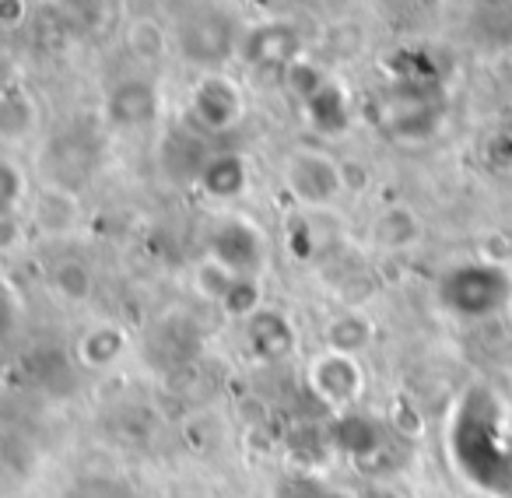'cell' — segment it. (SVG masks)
<instances>
[{
  "label": "cell",
  "instance_id": "obj_7",
  "mask_svg": "<svg viewBox=\"0 0 512 498\" xmlns=\"http://www.w3.org/2000/svg\"><path fill=\"white\" fill-rule=\"evenodd\" d=\"M242 337H246V351L256 358V362L264 365H274V362H285V358H292L295 344H299V337H295V327L292 320H288L281 309H256L249 320H242Z\"/></svg>",
  "mask_w": 512,
  "mask_h": 498
},
{
  "label": "cell",
  "instance_id": "obj_16",
  "mask_svg": "<svg viewBox=\"0 0 512 498\" xmlns=\"http://www.w3.org/2000/svg\"><path fill=\"white\" fill-rule=\"evenodd\" d=\"M36 120H39V109L32 102L29 92L22 88H8L4 99H0V134L8 144H18L36 130Z\"/></svg>",
  "mask_w": 512,
  "mask_h": 498
},
{
  "label": "cell",
  "instance_id": "obj_22",
  "mask_svg": "<svg viewBox=\"0 0 512 498\" xmlns=\"http://www.w3.org/2000/svg\"><path fill=\"white\" fill-rule=\"evenodd\" d=\"M29 22V0H0V29L18 32Z\"/></svg>",
  "mask_w": 512,
  "mask_h": 498
},
{
  "label": "cell",
  "instance_id": "obj_24",
  "mask_svg": "<svg viewBox=\"0 0 512 498\" xmlns=\"http://www.w3.org/2000/svg\"><path fill=\"white\" fill-rule=\"evenodd\" d=\"M505 320H509V327H512V299H509V309H505Z\"/></svg>",
  "mask_w": 512,
  "mask_h": 498
},
{
  "label": "cell",
  "instance_id": "obj_10",
  "mask_svg": "<svg viewBox=\"0 0 512 498\" xmlns=\"http://www.w3.org/2000/svg\"><path fill=\"white\" fill-rule=\"evenodd\" d=\"M372 239L386 253H407V249H414L425 239V221H421V214L411 204H390L376 214Z\"/></svg>",
  "mask_w": 512,
  "mask_h": 498
},
{
  "label": "cell",
  "instance_id": "obj_17",
  "mask_svg": "<svg viewBox=\"0 0 512 498\" xmlns=\"http://www.w3.org/2000/svg\"><path fill=\"white\" fill-rule=\"evenodd\" d=\"M323 344L330 351H344V355H362L372 344V323L362 313H341L327 323L323 330Z\"/></svg>",
  "mask_w": 512,
  "mask_h": 498
},
{
  "label": "cell",
  "instance_id": "obj_3",
  "mask_svg": "<svg viewBox=\"0 0 512 498\" xmlns=\"http://www.w3.org/2000/svg\"><path fill=\"white\" fill-rule=\"evenodd\" d=\"M281 186L306 211H327L348 190V169L323 148H295L281 162Z\"/></svg>",
  "mask_w": 512,
  "mask_h": 498
},
{
  "label": "cell",
  "instance_id": "obj_4",
  "mask_svg": "<svg viewBox=\"0 0 512 498\" xmlns=\"http://www.w3.org/2000/svg\"><path fill=\"white\" fill-rule=\"evenodd\" d=\"M306 386L323 407L330 411H351L365 393V369L358 355L323 348L313 362L306 365Z\"/></svg>",
  "mask_w": 512,
  "mask_h": 498
},
{
  "label": "cell",
  "instance_id": "obj_11",
  "mask_svg": "<svg viewBox=\"0 0 512 498\" xmlns=\"http://www.w3.org/2000/svg\"><path fill=\"white\" fill-rule=\"evenodd\" d=\"M302 106H306V120H309V127H313L316 134L337 137V134H344V130H348L351 102H348L344 88L337 85L334 78H323L320 88H316L309 99H302Z\"/></svg>",
  "mask_w": 512,
  "mask_h": 498
},
{
  "label": "cell",
  "instance_id": "obj_8",
  "mask_svg": "<svg viewBox=\"0 0 512 498\" xmlns=\"http://www.w3.org/2000/svg\"><path fill=\"white\" fill-rule=\"evenodd\" d=\"M127 348H130L127 330L113 320H99L78 334V341H74V362L88 372H106L127 355Z\"/></svg>",
  "mask_w": 512,
  "mask_h": 498
},
{
  "label": "cell",
  "instance_id": "obj_6",
  "mask_svg": "<svg viewBox=\"0 0 512 498\" xmlns=\"http://www.w3.org/2000/svg\"><path fill=\"white\" fill-rule=\"evenodd\" d=\"M207 257L225 264L228 271L239 274V278H260V271H264V264H267V239L249 218L232 214V218L218 221V228L211 232Z\"/></svg>",
  "mask_w": 512,
  "mask_h": 498
},
{
  "label": "cell",
  "instance_id": "obj_19",
  "mask_svg": "<svg viewBox=\"0 0 512 498\" xmlns=\"http://www.w3.org/2000/svg\"><path fill=\"white\" fill-rule=\"evenodd\" d=\"M235 281H239V274H232L225 264H218L214 257H204L197 267H193V288H197L207 302H214V306H221V302H225V295L232 292Z\"/></svg>",
  "mask_w": 512,
  "mask_h": 498
},
{
  "label": "cell",
  "instance_id": "obj_12",
  "mask_svg": "<svg viewBox=\"0 0 512 498\" xmlns=\"http://www.w3.org/2000/svg\"><path fill=\"white\" fill-rule=\"evenodd\" d=\"M200 190L214 200H235L249 190V162L235 151H225V155H214L204 162L197 176Z\"/></svg>",
  "mask_w": 512,
  "mask_h": 498
},
{
  "label": "cell",
  "instance_id": "obj_2",
  "mask_svg": "<svg viewBox=\"0 0 512 498\" xmlns=\"http://www.w3.org/2000/svg\"><path fill=\"white\" fill-rule=\"evenodd\" d=\"M435 299L456 320H491V316L505 313L512 299V274L505 264H491V260H463L442 271L439 285H435Z\"/></svg>",
  "mask_w": 512,
  "mask_h": 498
},
{
  "label": "cell",
  "instance_id": "obj_21",
  "mask_svg": "<svg viewBox=\"0 0 512 498\" xmlns=\"http://www.w3.org/2000/svg\"><path fill=\"white\" fill-rule=\"evenodd\" d=\"M221 309H225L228 316H235V320H249L256 309H264L260 278H239V281H235L232 292H228L225 302H221Z\"/></svg>",
  "mask_w": 512,
  "mask_h": 498
},
{
  "label": "cell",
  "instance_id": "obj_9",
  "mask_svg": "<svg viewBox=\"0 0 512 498\" xmlns=\"http://www.w3.org/2000/svg\"><path fill=\"white\" fill-rule=\"evenodd\" d=\"M29 221L36 232L60 239V235H71L81 225V200L78 193L64 190V186H46L32 197Z\"/></svg>",
  "mask_w": 512,
  "mask_h": 498
},
{
  "label": "cell",
  "instance_id": "obj_18",
  "mask_svg": "<svg viewBox=\"0 0 512 498\" xmlns=\"http://www.w3.org/2000/svg\"><path fill=\"white\" fill-rule=\"evenodd\" d=\"M127 50L134 53V60L141 64H158L169 53V36H165L162 22L141 15L127 25Z\"/></svg>",
  "mask_w": 512,
  "mask_h": 498
},
{
  "label": "cell",
  "instance_id": "obj_20",
  "mask_svg": "<svg viewBox=\"0 0 512 498\" xmlns=\"http://www.w3.org/2000/svg\"><path fill=\"white\" fill-rule=\"evenodd\" d=\"M0 200H4V214H18L22 204H29V179L15 158L0 162Z\"/></svg>",
  "mask_w": 512,
  "mask_h": 498
},
{
  "label": "cell",
  "instance_id": "obj_23",
  "mask_svg": "<svg viewBox=\"0 0 512 498\" xmlns=\"http://www.w3.org/2000/svg\"><path fill=\"white\" fill-rule=\"evenodd\" d=\"M306 498H351V495L334 491V488H323V484H306Z\"/></svg>",
  "mask_w": 512,
  "mask_h": 498
},
{
  "label": "cell",
  "instance_id": "obj_13",
  "mask_svg": "<svg viewBox=\"0 0 512 498\" xmlns=\"http://www.w3.org/2000/svg\"><path fill=\"white\" fill-rule=\"evenodd\" d=\"M330 439H334V446L341 449V453H348L351 460H365V456L383 449V425L351 407V411L337 414L334 428H330Z\"/></svg>",
  "mask_w": 512,
  "mask_h": 498
},
{
  "label": "cell",
  "instance_id": "obj_5",
  "mask_svg": "<svg viewBox=\"0 0 512 498\" xmlns=\"http://www.w3.org/2000/svg\"><path fill=\"white\" fill-rule=\"evenodd\" d=\"M190 120L204 134H225L246 113V95L242 85L225 71H204L190 88Z\"/></svg>",
  "mask_w": 512,
  "mask_h": 498
},
{
  "label": "cell",
  "instance_id": "obj_1",
  "mask_svg": "<svg viewBox=\"0 0 512 498\" xmlns=\"http://www.w3.org/2000/svg\"><path fill=\"white\" fill-rule=\"evenodd\" d=\"M446 453L460 477L491 498H512V449L498 425V400L488 390H470L446 428Z\"/></svg>",
  "mask_w": 512,
  "mask_h": 498
},
{
  "label": "cell",
  "instance_id": "obj_15",
  "mask_svg": "<svg viewBox=\"0 0 512 498\" xmlns=\"http://www.w3.org/2000/svg\"><path fill=\"white\" fill-rule=\"evenodd\" d=\"M46 288L64 306H85L95 292V274L85 260H60L46 271Z\"/></svg>",
  "mask_w": 512,
  "mask_h": 498
},
{
  "label": "cell",
  "instance_id": "obj_14",
  "mask_svg": "<svg viewBox=\"0 0 512 498\" xmlns=\"http://www.w3.org/2000/svg\"><path fill=\"white\" fill-rule=\"evenodd\" d=\"M155 113H158L155 88L144 85V81H123L109 95V120L116 127H144V123L155 120Z\"/></svg>",
  "mask_w": 512,
  "mask_h": 498
}]
</instances>
